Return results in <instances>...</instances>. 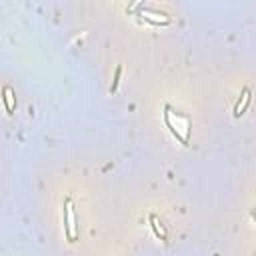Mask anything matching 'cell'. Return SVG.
Instances as JSON below:
<instances>
[{
  "mask_svg": "<svg viewBox=\"0 0 256 256\" xmlns=\"http://www.w3.org/2000/svg\"><path fill=\"white\" fill-rule=\"evenodd\" d=\"M164 122H166V126L170 128L172 136H174L180 144L188 146V142H190V130H192L190 118L184 116V114H180V112H176V110H172L170 106H164Z\"/></svg>",
  "mask_w": 256,
  "mask_h": 256,
  "instance_id": "1",
  "label": "cell"
},
{
  "mask_svg": "<svg viewBox=\"0 0 256 256\" xmlns=\"http://www.w3.org/2000/svg\"><path fill=\"white\" fill-rule=\"evenodd\" d=\"M64 232H66V240L68 242H76L78 238V224H76V214H74V208H72V200L66 198L64 200Z\"/></svg>",
  "mask_w": 256,
  "mask_h": 256,
  "instance_id": "2",
  "label": "cell"
},
{
  "mask_svg": "<svg viewBox=\"0 0 256 256\" xmlns=\"http://www.w3.org/2000/svg\"><path fill=\"white\" fill-rule=\"evenodd\" d=\"M138 16H140V20L150 22V24H154V26H168V24H170V18H168L164 12H154V10H138Z\"/></svg>",
  "mask_w": 256,
  "mask_h": 256,
  "instance_id": "3",
  "label": "cell"
},
{
  "mask_svg": "<svg viewBox=\"0 0 256 256\" xmlns=\"http://www.w3.org/2000/svg\"><path fill=\"white\" fill-rule=\"evenodd\" d=\"M252 92H250V88H244L242 90V96L238 98V102L234 104V116L238 118V116H242L244 112H246V108H248V104H250V100H252V96H250Z\"/></svg>",
  "mask_w": 256,
  "mask_h": 256,
  "instance_id": "4",
  "label": "cell"
},
{
  "mask_svg": "<svg viewBox=\"0 0 256 256\" xmlns=\"http://www.w3.org/2000/svg\"><path fill=\"white\" fill-rule=\"evenodd\" d=\"M2 100H4V106H6V112L12 114L16 110V96H14V90L10 86H4L2 88Z\"/></svg>",
  "mask_w": 256,
  "mask_h": 256,
  "instance_id": "5",
  "label": "cell"
},
{
  "mask_svg": "<svg viewBox=\"0 0 256 256\" xmlns=\"http://www.w3.org/2000/svg\"><path fill=\"white\" fill-rule=\"evenodd\" d=\"M150 226H152L154 234H156L160 240H166V232L162 230V226H158V218H156V216H150Z\"/></svg>",
  "mask_w": 256,
  "mask_h": 256,
  "instance_id": "6",
  "label": "cell"
},
{
  "mask_svg": "<svg viewBox=\"0 0 256 256\" xmlns=\"http://www.w3.org/2000/svg\"><path fill=\"white\" fill-rule=\"evenodd\" d=\"M120 72H122V68L118 66V68H116V76H114V84H112L110 92H116V88H118V82H120Z\"/></svg>",
  "mask_w": 256,
  "mask_h": 256,
  "instance_id": "7",
  "label": "cell"
},
{
  "mask_svg": "<svg viewBox=\"0 0 256 256\" xmlns=\"http://www.w3.org/2000/svg\"><path fill=\"white\" fill-rule=\"evenodd\" d=\"M140 2H142V0H132V2L128 4V12H134V8H136Z\"/></svg>",
  "mask_w": 256,
  "mask_h": 256,
  "instance_id": "8",
  "label": "cell"
}]
</instances>
